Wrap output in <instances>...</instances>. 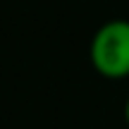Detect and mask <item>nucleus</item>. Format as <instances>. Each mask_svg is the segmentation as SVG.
<instances>
[{
	"label": "nucleus",
	"instance_id": "obj_2",
	"mask_svg": "<svg viewBox=\"0 0 129 129\" xmlns=\"http://www.w3.org/2000/svg\"><path fill=\"white\" fill-rule=\"evenodd\" d=\"M124 117H127V124H129V101H127V105H124Z\"/></svg>",
	"mask_w": 129,
	"mask_h": 129
},
{
	"label": "nucleus",
	"instance_id": "obj_1",
	"mask_svg": "<svg viewBox=\"0 0 129 129\" xmlns=\"http://www.w3.org/2000/svg\"><path fill=\"white\" fill-rule=\"evenodd\" d=\"M91 62L108 79L129 77V22L112 19L103 24L91 41Z\"/></svg>",
	"mask_w": 129,
	"mask_h": 129
}]
</instances>
